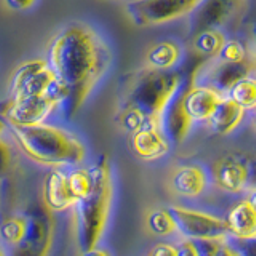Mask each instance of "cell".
I'll list each match as a JSON object with an SVG mask.
<instances>
[{
  "mask_svg": "<svg viewBox=\"0 0 256 256\" xmlns=\"http://www.w3.org/2000/svg\"><path fill=\"white\" fill-rule=\"evenodd\" d=\"M110 52L90 28L72 24L53 38L48 64L60 88V109L74 118L110 66Z\"/></svg>",
  "mask_w": 256,
  "mask_h": 256,
  "instance_id": "1",
  "label": "cell"
},
{
  "mask_svg": "<svg viewBox=\"0 0 256 256\" xmlns=\"http://www.w3.org/2000/svg\"><path fill=\"white\" fill-rule=\"evenodd\" d=\"M192 70L162 72L148 68L138 72L125 93L118 114L120 126L132 134L142 128H160L164 110Z\"/></svg>",
  "mask_w": 256,
  "mask_h": 256,
  "instance_id": "2",
  "label": "cell"
},
{
  "mask_svg": "<svg viewBox=\"0 0 256 256\" xmlns=\"http://www.w3.org/2000/svg\"><path fill=\"white\" fill-rule=\"evenodd\" d=\"M14 141L28 158L38 165L62 170L86 158V148L76 134L53 125L12 126Z\"/></svg>",
  "mask_w": 256,
  "mask_h": 256,
  "instance_id": "3",
  "label": "cell"
},
{
  "mask_svg": "<svg viewBox=\"0 0 256 256\" xmlns=\"http://www.w3.org/2000/svg\"><path fill=\"white\" fill-rule=\"evenodd\" d=\"M93 172V189L85 198L76 204L74 210V228L77 245L80 252H88L100 246L101 240L106 234L114 186H112V174L106 160L96 164Z\"/></svg>",
  "mask_w": 256,
  "mask_h": 256,
  "instance_id": "4",
  "label": "cell"
},
{
  "mask_svg": "<svg viewBox=\"0 0 256 256\" xmlns=\"http://www.w3.org/2000/svg\"><path fill=\"white\" fill-rule=\"evenodd\" d=\"M53 96L60 104V90L48 61L34 60L21 64L12 78V100Z\"/></svg>",
  "mask_w": 256,
  "mask_h": 256,
  "instance_id": "5",
  "label": "cell"
},
{
  "mask_svg": "<svg viewBox=\"0 0 256 256\" xmlns=\"http://www.w3.org/2000/svg\"><path fill=\"white\" fill-rule=\"evenodd\" d=\"M174 218L176 229L182 240L200 242V240H228L229 232L226 220L213 213H206L196 208L174 205L170 206Z\"/></svg>",
  "mask_w": 256,
  "mask_h": 256,
  "instance_id": "6",
  "label": "cell"
},
{
  "mask_svg": "<svg viewBox=\"0 0 256 256\" xmlns=\"http://www.w3.org/2000/svg\"><path fill=\"white\" fill-rule=\"evenodd\" d=\"M200 0H132L126 5L130 20L140 28H154L189 16Z\"/></svg>",
  "mask_w": 256,
  "mask_h": 256,
  "instance_id": "7",
  "label": "cell"
},
{
  "mask_svg": "<svg viewBox=\"0 0 256 256\" xmlns=\"http://www.w3.org/2000/svg\"><path fill=\"white\" fill-rule=\"evenodd\" d=\"M28 230L26 236L8 256H46L53 245L54 221L53 213L45 205L34 206L26 214Z\"/></svg>",
  "mask_w": 256,
  "mask_h": 256,
  "instance_id": "8",
  "label": "cell"
},
{
  "mask_svg": "<svg viewBox=\"0 0 256 256\" xmlns=\"http://www.w3.org/2000/svg\"><path fill=\"white\" fill-rule=\"evenodd\" d=\"M200 68H202V64L190 72L186 82L178 90V93L173 96V100L166 106L162 118H160V128H162V132L166 136V140L170 141V144H174V146H181V144L186 142L192 132V126H194V120L189 117L186 106H184V98H186L188 88L194 82H197V74Z\"/></svg>",
  "mask_w": 256,
  "mask_h": 256,
  "instance_id": "9",
  "label": "cell"
},
{
  "mask_svg": "<svg viewBox=\"0 0 256 256\" xmlns=\"http://www.w3.org/2000/svg\"><path fill=\"white\" fill-rule=\"evenodd\" d=\"M0 108V118L10 126H37L44 125L60 104L53 96H38L18 101H6Z\"/></svg>",
  "mask_w": 256,
  "mask_h": 256,
  "instance_id": "10",
  "label": "cell"
},
{
  "mask_svg": "<svg viewBox=\"0 0 256 256\" xmlns=\"http://www.w3.org/2000/svg\"><path fill=\"white\" fill-rule=\"evenodd\" d=\"M244 0H200L188 18L189 36L194 38L205 30H214L234 16Z\"/></svg>",
  "mask_w": 256,
  "mask_h": 256,
  "instance_id": "11",
  "label": "cell"
},
{
  "mask_svg": "<svg viewBox=\"0 0 256 256\" xmlns=\"http://www.w3.org/2000/svg\"><path fill=\"white\" fill-rule=\"evenodd\" d=\"M250 165L242 157L224 156L212 165V181L224 194L238 196L250 182Z\"/></svg>",
  "mask_w": 256,
  "mask_h": 256,
  "instance_id": "12",
  "label": "cell"
},
{
  "mask_svg": "<svg viewBox=\"0 0 256 256\" xmlns=\"http://www.w3.org/2000/svg\"><path fill=\"white\" fill-rule=\"evenodd\" d=\"M256 74V58L246 60L244 62H222L214 60V62L210 66L206 72V84L208 86H213L214 90H218L226 96L229 90L237 82L248 76Z\"/></svg>",
  "mask_w": 256,
  "mask_h": 256,
  "instance_id": "13",
  "label": "cell"
},
{
  "mask_svg": "<svg viewBox=\"0 0 256 256\" xmlns=\"http://www.w3.org/2000/svg\"><path fill=\"white\" fill-rule=\"evenodd\" d=\"M224 94L214 90L213 86L197 85V82H194L186 92L184 106H186L188 114L194 120V124H206L214 114Z\"/></svg>",
  "mask_w": 256,
  "mask_h": 256,
  "instance_id": "14",
  "label": "cell"
},
{
  "mask_svg": "<svg viewBox=\"0 0 256 256\" xmlns=\"http://www.w3.org/2000/svg\"><path fill=\"white\" fill-rule=\"evenodd\" d=\"M172 189L182 198H197L205 194L210 174L200 165H182L172 174Z\"/></svg>",
  "mask_w": 256,
  "mask_h": 256,
  "instance_id": "15",
  "label": "cell"
},
{
  "mask_svg": "<svg viewBox=\"0 0 256 256\" xmlns=\"http://www.w3.org/2000/svg\"><path fill=\"white\" fill-rule=\"evenodd\" d=\"M42 197H44V205L52 213H60L74 208L77 202L70 194L68 184V172L53 170L48 174L44 182Z\"/></svg>",
  "mask_w": 256,
  "mask_h": 256,
  "instance_id": "16",
  "label": "cell"
},
{
  "mask_svg": "<svg viewBox=\"0 0 256 256\" xmlns=\"http://www.w3.org/2000/svg\"><path fill=\"white\" fill-rule=\"evenodd\" d=\"M132 149L140 158L156 162L170 154L172 144L160 128H142L132 134Z\"/></svg>",
  "mask_w": 256,
  "mask_h": 256,
  "instance_id": "17",
  "label": "cell"
},
{
  "mask_svg": "<svg viewBox=\"0 0 256 256\" xmlns=\"http://www.w3.org/2000/svg\"><path fill=\"white\" fill-rule=\"evenodd\" d=\"M224 220L230 240H248L256 237V212L245 198L232 206Z\"/></svg>",
  "mask_w": 256,
  "mask_h": 256,
  "instance_id": "18",
  "label": "cell"
},
{
  "mask_svg": "<svg viewBox=\"0 0 256 256\" xmlns=\"http://www.w3.org/2000/svg\"><path fill=\"white\" fill-rule=\"evenodd\" d=\"M246 112L237 106V104L229 100L228 96H224L220 106L216 108L214 114L208 120V126L212 128V132L218 136H229L238 130V126L244 124Z\"/></svg>",
  "mask_w": 256,
  "mask_h": 256,
  "instance_id": "19",
  "label": "cell"
},
{
  "mask_svg": "<svg viewBox=\"0 0 256 256\" xmlns=\"http://www.w3.org/2000/svg\"><path fill=\"white\" fill-rule=\"evenodd\" d=\"M148 66L154 70H174L181 61V48L173 42H160L148 52Z\"/></svg>",
  "mask_w": 256,
  "mask_h": 256,
  "instance_id": "20",
  "label": "cell"
},
{
  "mask_svg": "<svg viewBox=\"0 0 256 256\" xmlns=\"http://www.w3.org/2000/svg\"><path fill=\"white\" fill-rule=\"evenodd\" d=\"M226 96L245 112H256V74L237 82Z\"/></svg>",
  "mask_w": 256,
  "mask_h": 256,
  "instance_id": "21",
  "label": "cell"
},
{
  "mask_svg": "<svg viewBox=\"0 0 256 256\" xmlns=\"http://www.w3.org/2000/svg\"><path fill=\"white\" fill-rule=\"evenodd\" d=\"M28 230V216H12L0 224V242L6 250H12L18 245L26 236Z\"/></svg>",
  "mask_w": 256,
  "mask_h": 256,
  "instance_id": "22",
  "label": "cell"
},
{
  "mask_svg": "<svg viewBox=\"0 0 256 256\" xmlns=\"http://www.w3.org/2000/svg\"><path fill=\"white\" fill-rule=\"evenodd\" d=\"M224 42H226V38H224V36L218 29L205 30V32H202V34L194 37V50L198 56L216 60Z\"/></svg>",
  "mask_w": 256,
  "mask_h": 256,
  "instance_id": "23",
  "label": "cell"
},
{
  "mask_svg": "<svg viewBox=\"0 0 256 256\" xmlns=\"http://www.w3.org/2000/svg\"><path fill=\"white\" fill-rule=\"evenodd\" d=\"M148 228L152 234L158 237H172L178 234L170 208H156V210H152L148 216Z\"/></svg>",
  "mask_w": 256,
  "mask_h": 256,
  "instance_id": "24",
  "label": "cell"
},
{
  "mask_svg": "<svg viewBox=\"0 0 256 256\" xmlns=\"http://www.w3.org/2000/svg\"><path fill=\"white\" fill-rule=\"evenodd\" d=\"M68 184L74 200L80 202L93 189V172L86 168H74L68 172Z\"/></svg>",
  "mask_w": 256,
  "mask_h": 256,
  "instance_id": "25",
  "label": "cell"
},
{
  "mask_svg": "<svg viewBox=\"0 0 256 256\" xmlns=\"http://www.w3.org/2000/svg\"><path fill=\"white\" fill-rule=\"evenodd\" d=\"M254 56V54H253ZM253 56L248 53L246 46L240 42V40H236V38H230V40H226L221 48V52L218 54V61H222V62H244L246 60L253 58Z\"/></svg>",
  "mask_w": 256,
  "mask_h": 256,
  "instance_id": "26",
  "label": "cell"
},
{
  "mask_svg": "<svg viewBox=\"0 0 256 256\" xmlns=\"http://www.w3.org/2000/svg\"><path fill=\"white\" fill-rule=\"evenodd\" d=\"M13 162V149L8 144V141L0 138V176H4L10 170Z\"/></svg>",
  "mask_w": 256,
  "mask_h": 256,
  "instance_id": "27",
  "label": "cell"
},
{
  "mask_svg": "<svg viewBox=\"0 0 256 256\" xmlns=\"http://www.w3.org/2000/svg\"><path fill=\"white\" fill-rule=\"evenodd\" d=\"M224 240H200V242H194L197 246L198 256H218L220 246Z\"/></svg>",
  "mask_w": 256,
  "mask_h": 256,
  "instance_id": "28",
  "label": "cell"
},
{
  "mask_svg": "<svg viewBox=\"0 0 256 256\" xmlns=\"http://www.w3.org/2000/svg\"><path fill=\"white\" fill-rule=\"evenodd\" d=\"M148 256H178V246H176V244L160 242L152 246Z\"/></svg>",
  "mask_w": 256,
  "mask_h": 256,
  "instance_id": "29",
  "label": "cell"
},
{
  "mask_svg": "<svg viewBox=\"0 0 256 256\" xmlns=\"http://www.w3.org/2000/svg\"><path fill=\"white\" fill-rule=\"evenodd\" d=\"M240 256H256V237L248 240H232Z\"/></svg>",
  "mask_w": 256,
  "mask_h": 256,
  "instance_id": "30",
  "label": "cell"
},
{
  "mask_svg": "<svg viewBox=\"0 0 256 256\" xmlns=\"http://www.w3.org/2000/svg\"><path fill=\"white\" fill-rule=\"evenodd\" d=\"M178 246V256H198V252H197V246L194 242H190V240H182L180 244H176Z\"/></svg>",
  "mask_w": 256,
  "mask_h": 256,
  "instance_id": "31",
  "label": "cell"
},
{
  "mask_svg": "<svg viewBox=\"0 0 256 256\" xmlns=\"http://www.w3.org/2000/svg\"><path fill=\"white\" fill-rule=\"evenodd\" d=\"M218 256H240V253L237 250V246L234 245V242H232L230 238H228L221 244Z\"/></svg>",
  "mask_w": 256,
  "mask_h": 256,
  "instance_id": "32",
  "label": "cell"
},
{
  "mask_svg": "<svg viewBox=\"0 0 256 256\" xmlns=\"http://www.w3.org/2000/svg\"><path fill=\"white\" fill-rule=\"evenodd\" d=\"M5 4L8 8H12V10L21 12V10H28V8H30L36 4V0H5Z\"/></svg>",
  "mask_w": 256,
  "mask_h": 256,
  "instance_id": "33",
  "label": "cell"
},
{
  "mask_svg": "<svg viewBox=\"0 0 256 256\" xmlns=\"http://www.w3.org/2000/svg\"><path fill=\"white\" fill-rule=\"evenodd\" d=\"M80 256H112L106 248H101V246H96L93 250H88V252H82Z\"/></svg>",
  "mask_w": 256,
  "mask_h": 256,
  "instance_id": "34",
  "label": "cell"
},
{
  "mask_svg": "<svg viewBox=\"0 0 256 256\" xmlns=\"http://www.w3.org/2000/svg\"><path fill=\"white\" fill-rule=\"evenodd\" d=\"M245 200L252 205V208L256 212V186H253V188H250V189L246 190V197H245Z\"/></svg>",
  "mask_w": 256,
  "mask_h": 256,
  "instance_id": "35",
  "label": "cell"
},
{
  "mask_svg": "<svg viewBox=\"0 0 256 256\" xmlns=\"http://www.w3.org/2000/svg\"><path fill=\"white\" fill-rule=\"evenodd\" d=\"M0 256H8V250L4 246L2 242H0Z\"/></svg>",
  "mask_w": 256,
  "mask_h": 256,
  "instance_id": "36",
  "label": "cell"
},
{
  "mask_svg": "<svg viewBox=\"0 0 256 256\" xmlns=\"http://www.w3.org/2000/svg\"><path fill=\"white\" fill-rule=\"evenodd\" d=\"M5 128H6V124L4 122L2 118H0V136H2V133L5 132Z\"/></svg>",
  "mask_w": 256,
  "mask_h": 256,
  "instance_id": "37",
  "label": "cell"
},
{
  "mask_svg": "<svg viewBox=\"0 0 256 256\" xmlns=\"http://www.w3.org/2000/svg\"><path fill=\"white\" fill-rule=\"evenodd\" d=\"M253 36H254V48H256V22L253 26ZM254 58H256V52H254Z\"/></svg>",
  "mask_w": 256,
  "mask_h": 256,
  "instance_id": "38",
  "label": "cell"
},
{
  "mask_svg": "<svg viewBox=\"0 0 256 256\" xmlns=\"http://www.w3.org/2000/svg\"><path fill=\"white\" fill-rule=\"evenodd\" d=\"M253 128H254V132H256V112H254V118H253Z\"/></svg>",
  "mask_w": 256,
  "mask_h": 256,
  "instance_id": "39",
  "label": "cell"
}]
</instances>
